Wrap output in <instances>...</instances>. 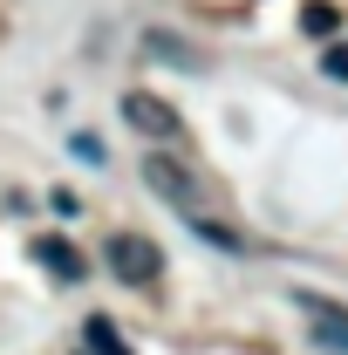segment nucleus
<instances>
[{
  "instance_id": "nucleus-1",
  "label": "nucleus",
  "mask_w": 348,
  "mask_h": 355,
  "mask_svg": "<svg viewBox=\"0 0 348 355\" xmlns=\"http://www.w3.org/2000/svg\"><path fill=\"white\" fill-rule=\"evenodd\" d=\"M143 184H150V191H157V198L171 205L177 219H184L191 232H198V239H212V246H225V253H246V246H253L246 232H232V225H218V219H212V205H205L198 178L184 171L177 157H164V150H150V157H143Z\"/></svg>"
},
{
  "instance_id": "nucleus-2",
  "label": "nucleus",
  "mask_w": 348,
  "mask_h": 355,
  "mask_svg": "<svg viewBox=\"0 0 348 355\" xmlns=\"http://www.w3.org/2000/svg\"><path fill=\"white\" fill-rule=\"evenodd\" d=\"M103 266H110L123 287H150V280L164 273V253H157V239H143V232H110Z\"/></svg>"
},
{
  "instance_id": "nucleus-3",
  "label": "nucleus",
  "mask_w": 348,
  "mask_h": 355,
  "mask_svg": "<svg viewBox=\"0 0 348 355\" xmlns=\"http://www.w3.org/2000/svg\"><path fill=\"white\" fill-rule=\"evenodd\" d=\"M123 123H130L137 137H157V144H177V137H184V116H177L164 96H150V89H130V96H123Z\"/></svg>"
},
{
  "instance_id": "nucleus-4",
  "label": "nucleus",
  "mask_w": 348,
  "mask_h": 355,
  "mask_svg": "<svg viewBox=\"0 0 348 355\" xmlns=\"http://www.w3.org/2000/svg\"><path fill=\"white\" fill-rule=\"evenodd\" d=\"M301 314H307V335H314V349L348 355V308L321 301V294H301Z\"/></svg>"
},
{
  "instance_id": "nucleus-5",
  "label": "nucleus",
  "mask_w": 348,
  "mask_h": 355,
  "mask_svg": "<svg viewBox=\"0 0 348 355\" xmlns=\"http://www.w3.org/2000/svg\"><path fill=\"white\" fill-rule=\"evenodd\" d=\"M35 266H48L55 280H82V273H89L82 253H76L69 239H55V232H42V239H35Z\"/></svg>"
},
{
  "instance_id": "nucleus-6",
  "label": "nucleus",
  "mask_w": 348,
  "mask_h": 355,
  "mask_svg": "<svg viewBox=\"0 0 348 355\" xmlns=\"http://www.w3.org/2000/svg\"><path fill=\"white\" fill-rule=\"evenodd\" d=\"M82 355H130V342L116 335V321H103V314H96V321L82 328Z\"/></svg>"
},
{
  "instance_id": "nucleus-7",
  "label": "nucleus",
  "mask_w": 348,
  "mask_h": 355,
  "mask_svg": "<svg viewBox=\"0 0 348 355\" xmlns=\"http://www.w3.org/2000/svg\"><path fill=\"white\" fill-rule=\"evenodd\" d=\"M69 150H76V164H103V157H110V150H103V137H89V130L69 137Z\"/></svg>"
},
{
  "instance_id": "nucleus-8",
  "label": "nucleus",
  "mask_w": 348,
  "mask_h": 355,
  "mask_svg": "<svg viewBox=\"0 0 348 355\" xmlns=\"http://www.w3.org/2000/svg\"><path fill=\"white\" fill-rule=\"evenodd\" d=\"M301 28H307V35H335V7H307Z\"/></svg>"
},
{
  "instance_id": "nucleus-9",
  "label": "nucleus",
  "mask_w": 348,
  "mask_h": 355,
  "mask_svg": "<svg viewBox=\"0 0 348 355\" xmlns=\"http://www.w3.org/2000/svg\"><path fill=\"white\" fill-rule=\"evenodd\" d=\"M321 69H328L335 83H348V42H335V48H328V55H321Z\"/></svg>"
}]
</instances>
